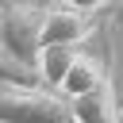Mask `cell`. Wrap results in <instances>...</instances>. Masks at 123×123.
Masks as SVG:
<instances>
[{
    "label": "cell",
    "instance_id": "cell-5",
    "mask_svg": "<svg viewBox=\"0 0 123 123\" xmlns=\"http://www.w3.org/2000/svg\"><path fill=\"white\" fill-rule=\"evenodd\" d=\"M73 58H77V46H73V42H42L38 62H35L42 85H46V88H62V81H65Z\"/></svg>",
    "mask_w": 123,
    "mask_h": 123
},
{
    "label": "cell",
    "instance_id": "cell-4",
    "mask_svg": "<svg viewBox=\"0 0 123 123\" xmlns=\"http://www.w3.org/2000/svg\"><path fill=\"white\" fill-rule=\"evenodd\" d=\"M69 108H73V119H85V123H111V119H119L111 77H104L100 85H92L81 96H69Z\"/></svg>",
    "mask_w": 123,
    "mask_h": 123
},
{
    "label": "cell",
    "instance_id": "cell-7",
    "mask_svg": "<svg viewBox=\"0 0 123 123\" xmlns=\"http://www.w3.org/2000/svg\"><path fill=\"white\" fill-rule=\"evenodd\" d=\"M0 81H19V85H42L38 69L23 58H15L4 42H0Z\"/></svg>",
    "mask_w": 123,
    "mask_h": 123
},
{
    "label": "cell",
    "instance_id": "cell-1",
    "mask_svg": "<svg viewBox=\"0 0 123 123\" xmlns=\"http://www.w3.org/2000/svg\"><path fill=\"white\" fill-rule=\"evenodd\" d=\"M69 96L46 85L0 81V119H69Z\"/></svg>",
    "mask_w": 123,
    "mask_h": 123
},
{
    "label": "cell",
    "instance_id": "cell-6",
    "mask_svg": "<svg viewBox=\"0 0 123 123\" xmlns=\"http://www.w3.org/2000/svg\"><path fill=\"white\" fill-rule=\"evenodd\" d=\"M104 77H108V69H104V65H100L92 54H77L58 92H62V96H81V92H88L92 85H100Z\"/></svg>",
    "mask_w": 123,
    "mask_h": 123
},
{
    "label": "cell",
    "instance_id": "cell-2",
    "mask_svg": "<svg viewBox=\"0 0 123 123\" xmlns=\"http://www.w3.org/2000/svg\"><path fill=\"white\" fill-rule=\"evenodd\" d=\"M42 19H46V8H38L35 0H4L0 42L15 58H23V62L35 65L38 62V50H42Z\"/></svg>",
    "mask_w": 123,
    "mask_h": 123
},
{
    "label": "cell",
    "instance_id": "cell-3",
    "mask_svg": "<svg viewBox=\"0 0 123 123\" xmlns=\"http://www.w3.org/2000/svg\"><path fill=\"white\" fill-rule=\"evenodd\" d=\"M88 35H92V23H88V15H85L81 8L62 4V0H58L54 8H46L42 42H73V46H81Z\"/></svg>",
    "mask_w": 123,
    "mask_h": 123
},
{
    "label": "cell",
    "instance_id": "cell-8",
    "mask_svg": "<svg viewBox=\"0 0 123 123\" xmlns=\"http://www.w3.org/2000/svg\"><path fill=\"white\" fill-rule=\"evenodd\" d=\"M62 4H73V8H81V12H92V8H100L104 0H62Z\"/></svg>",
    "mask_w": 123,
    "mask_h": 123
},
{
    "label": "cell",
    "instance_id": "cell-9",
    "mask_svg": "<svg viewBox=\"0 0 123 123\" xmlns=\"http://www.w3.org/2000/svg\"><path fill=\"white\" fill-rule=\"evenodd\" d=\"M0 15H4V0H0Z\"/></svg>",
    "mask_w": 123,
    "mask_h": 123
}]
</instances>
